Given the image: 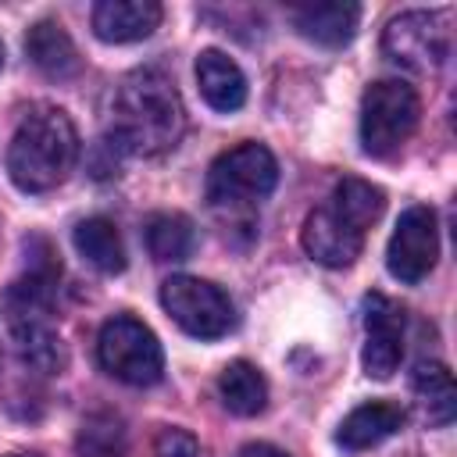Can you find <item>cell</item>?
Returning a JSON list of instances; mask_svg holds the SVG:
<instances>
[{
	"label": "cell",
	"mask_w": 457,
	"mask_h": 457,
	"mask_svg": "<svg viewBox=\"0 0 457 457\" xmlns=\"http://www.w3.org/2000/svg\"><path fill=\"white\" fill-rule=\"evenodd\" d=\"M182 132L186 107L175 89V79L164 68H136L118 82L107 118V143L118 154L157 157L171 150Z\"/></svg>",
	"instance_id": "6da1fadb"
},
{
	"label": "cell",
	"mask_w": 457,
	"mask_h": 457,
	"mask_svg": "<svg viewBox=\"0 0 457 457\" xmlns=\"http://www.w3.org/2000/svg\"><path fill=\"white\" fill-rule=\"evenodd\" d=\"M79 157V132L75 121L61 107H32L7 146V171L21 193H46L57 189Z\"/></svg>",
	"instance_id": "7a4b0ae2"
},
{
	"label": "cell",
	"mask_w": 457,
	"mask_h": 457,
	"mask_svg": "<svg viewBox=\"0 0 457 457\" xmlns=\"http://www.w3.org/2000/svg\"><path fill=\"white\" fill-rule=\"evenodd\" d=\"M278 164L264 143H239L214 157L207 171V204L228 218H250V211L275 189Z\"/></svg>",
	"instance_id": "3957f363"
},
{
	"label": "cell",
	"mask_w": 457,
	"mask_h": 457,
	"mask_svg": "<svg viewBox=\"0 0 457 457\" xmlns=\"http://www.w3.org/2000/svg\"><path fill=\"white\" fill-rule=\"evenodd\" d=\"M421 118V100L414 86L400 79H382L364 89L361 100V143L364 154L371 157H389L396 154L418 129Z\"/></svg>",
	"instance_id": "277c9868"
},
{
	"label": "cell",
	"mask_w": 457,
	"mask_h": 457,
	"mask_svg": "<svg viewBox=\"0 0 457 457\" xmlns=\"http://www.w3.org/2000/svg\"><path fill=\"white\" fill-rule=\"evenodd\" d=\"M96 357L104 371L125 386H154L164 375V350L157 336L132 314H114L104 321Z\"/></svg>",
	"instance_id": "5b68a950"
},
{
	"label": "cell",
	"mask_w": 457,
	"mask_h": 457,
	"mask_svg": "<svg viewBox=\"0 0 457 457\" xmlns=\"http://www.w3.org/2000/svg\"><path fill=\"white\" fill-rule=\"evenodd\" d=\"M161 307L182 332L196 339H221L236 325L232 300L214 282H204L196 275H171L161 286Z\"/></svg>",
	"instance_id": "8992f818"
},
{
	"label": "cell",
	"mask_w": 457,
	"mask_h": 457,
	"mask_svg": "<svg viewBox=\"0 0 457 457\" xmlns=\"http://www.w3.org/2000/svg\"><path fill=\"white\" fill-rule=\"evenodd\" d=\"M382 54L418 75L436 71L450 54V29L443 11H403L382 32Z\"/></svg>",
	"instance_id": "52a82bcc"
},
{
	"label": "cell",
	"mask_w": 457,
	"mask_h": 457,
	"mask_svg": "<svg viewBox=\"0 0 457 457\" xmlns=\"http://www.w3.org/2000/svg\"><path fill=\"white\" fill-rule=\"evenodd\" d=\"M439 257V221L428 204H414L396 218V228L386 246V268L393 278L414 286L421 282Z\"/></svg>",
	"instance_id": "ba28073f"
},
{
	"label": "cell",
	"mask_w": 457,
	"mask_h": 457,
	"mask_svg": "<svg viewBox=\"0 0 457 457\" xmlns=\"http://www.w3.org/2000/svg\"><path fill=\"white\" fill-rule=\"evenodd\" d=\"M403 357V307L382 293L364 296V350L361 364L371 378H389Z\"/></svg>",
	"instance_id": "9c48e42d"
},
{
	"label": "cell",
	"mask_w": 457,
	"mask_h": 457,
	"mask_svg": "<svg viewBox=\"0 0 457 457\" xmlns=\"http://www.w3.org/2000/svg\"><path fill=\"white\" fill-rule=\"evenodd\" d=\"M364 228L353 225L336 204H325L318 211L307 214L303 228H300V243L307 250V257H314L325 268H346L357 261L361 246H364Z\"/></svg>",
	"instance_id": "30bf717a"
},
{
	"label": "cell",
	"mask_w": 457,
	"mask_h": 457,
	"mask_svg": "<svg viewBox=\"0 0 457 457\" xmlns=\"http://www.w3.org/2000/svg\"><path fill=\"white\" fill-rule=\"evenodd\" d=\"M164 11L154 0H100L93 7V32L104 43H136L161 25Z\"/></svg>",
	"instance_id": "8fae6325"
},
{
	"label": "cell",
	"mask_w": 457,
	"mask_h": 457,
	"mask_svg": "<svg viewBox=\"0 0 457 457\" xmlns=\"http://www.w3.org/2000/svg\"><path fill=\"white\" fill-rule=\"evenodd\" d=\"M407 421L403 407L393 403V400H368L361 407H353L339 432H336V443L343 450H368V446H378L382 439H389L393 432H400Z\"/></svg>",
	"instance_id": "7c38bea8"
},
{
	"label": "cell",
	"mask_w": 457,
	"mask_h": 457,
	"mask_svg": "<svg viewBox=\"0 0 457 457\" xmlns=\"http://www.w3.org/2000/svg\"><path fill=\"white\" fill-rule=\"evenodd\" d=\"M25 54L29 61L46 75V79H71L82 68V57L71 43V36L64 32L61 21L54 18H39L29 32H25Z\"/></svg>",
	"instance_id": "4fadbf2b"
},
{
	"label": "cell",
	"mask_w": 457,
	"mask_h": 457,
	"mask_svg": "<svg viewBox=\"0 0 457 457\" xmlns=\"http://www.w3.org/2000/svg\"><path fill=\"white\" fill-rule=\"evenodd\" d=\"M196 86H200V96L214 111L228 114L246 104V79H243L239 64L221 50H204L196 57Z\"/></svg>",
	"instance_id": "5bb4252c"
},
{
	"label": "cell",
	"mask_w": 457,
	"mask_h": 457,
	"mask_svg": "<svg viewBox=\"0 0 457 457\" xmlns=\"http://www.w3.org/2000/svg\"><path fill=\"white\" fill-rule=\"evenodd\" d=\"M361 7L357 4H307L293 7V25L303 39L318 46H346L357 32Z\"/></svg>",
	"instance_id": "9a60e30c"
},
{
	"label": "cell",
	"mask_w": 457,
	"mask_h": 457,
	"mask_svg": "<svg viewBox=\"0 0 457 457\" xmlns=\"http://www.w3.org/2000/svg\"><path fill=\"white\" fill-rule=\"evenodd\" d=\"M414 403H418V414L428 428H443L453 421V411H457V389H453V375L446 371V364L439 361H428V364H418L414 371Z\"/></svg>",
	"instance_id": "2e32d148"
},
{
	"label": "cell",
	"mask_w": 457,
	"mask_h": 457,
	"mask_svg": "<svg viewBox=\"0 0 457 457\" xmlns=\"http://www.w3.org/2000/svg\"><path fill=\"white\" fill-rule=\"evenodd\" d=\"M218 393H221V403L239 418H253L268 407V382L250 361L225 364L218 375Z\"/></svg>",
	"instance_id": "e0dca14e"
},
{
	"label": "cell",
	"mask_w": 457,
	"mask_h": 457,
	"mask_svg": "<svg viewBox=\"0 0 457 457\" xmlns=\"http://www.w3.org/2000/svg\"><path fill=\"white\" fill-rule=\"evenodd\" d=\"M75 239V250L104 275H118L125 271V243H121V232L114 228V221L107 218H86L75 225L71 232Z\"/></svg>",
	"instance_id": "ac0fdd59"
},
{
	"label": "cell",
	"mask_w": 457,
	"mask_h": 457,
	"mask_svg": "<svg viewBox=\"0 0 457 457\" xmlns=\"http://www.w3.org/2000/svg\"><path fill=\"white\" fill-rule=\"evenodd\" d=\"M146 250L154 261H186L196 250V228L179 211H161L146 218Z\"/></svg>",
	"instance_id": "d6986e66"
},
{
	"label": "cell",
	"mask_w": 457,
	"mask_h": 457,
	"mask_svg": "<svg viewBox=\"0 0 457 457\" xmlns=\"http://www.w3.org/2000/svg\"><path fill=\"white\" fill-rule=\"evenodd\" d=\"M328 204H336L353 225H361L364 232L382 218V207H386V193L378 189V186H371V182H364V179H343L339 186H336V193H332V200Z\"/></svg>",
	"instance_id": "ffe728a7"
},
{
	"label": "cell",
	"mask_w": 457,
	"mask_h": 457,
	"mask_svg": "<svg viewBox=\"0 0 457 457\" xmlns=\"http://www.w3.org/2000/svg\"><path fill=\"white\" fill-rule=\"evenodd\" d=\"M79 457H125V432L114 414H93L79 432Z\"/></svg>",
	"instance_id": "44dd1931"
},
{
	"label": "cell",
	"mask_w": 457,
	"mask_h": 457,
	"mask_svg": "<svg viewBox=\"0 0 457 457\" xmlns=\"http://www.w3.org/2000/svg\"><path fill=\"white\" fill-rule=\"evenodd\" d=\"M154 453L157 457H200V443L186 428H161L154 439Z\"/></svg>",
	"instance_id": "7402d4cb"
},
{
	"label": "cell",
	"mask_w": 457,
	"mask_h": 457,
	"mask_svg": "<svg viewBox=\"0 0 457 457\" xmlns=\"http://www.w3.org/2000/svg\"><path fill=\"white\" fill-rule=\"evenodd\" d=\"M236 457H289V453L278 450V446H271V443H246Z\"/></svg>",
	"instance_id": "603a6c76"
},
{
	"label": "cell",
	"mask_w": 457,
	"mask_h": 457,
	"mask_svg": "<svg viewBox=\"0 0 457 457\" xmlns=\"http://www.w3.org/2000/svg\"><path fill=\"white\" fill-rule=\"evenodd\" d=\"M0 68H4V43H0Z\"/></svg>",
	"instance_id": "cb8c5ba5"
},
{
	"label": "cell",
	"mask_w": 457,
	"mask_h": 457,
	"mask_svg": "<svg viewBox=\"0 0 457 457\" xmlns=\"http://www.w3.org/2000/svg\"><path fill=\"white\" fill-rule=\"evenodd\" d=\"M11 457H36V453H11Z\"/></svg>",
	"instance_id": "d4e9b609"
}]
</instances>
